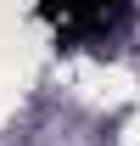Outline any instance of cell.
Returning a JSON list of instances; mask_svg holds the SVG:
<instances>
[{"label":"cell","instance_id":"cell-1","mask_svg":"<svg viewBox=\"0 0 140 146\" xmlns=\"http://www.w3.org/2000/svg\"><path fill=\"white\" fill-rule=\"evenodd\" d=\"M39 11L56 23V34L79 45V39H95V34H112L123 23V0H39Z\"/></svg>","mask_w":140,"mask_h":146}]
</instances>
